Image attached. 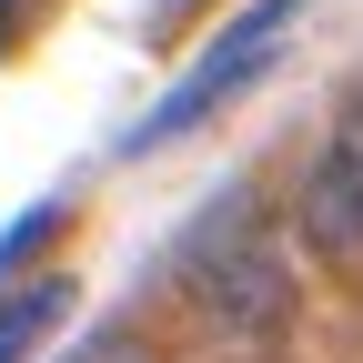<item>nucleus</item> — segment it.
Wrapping results in <instances>:
<instances>
[{"instance_id": "1", "label": "nucleus", "mask_w": 363, "mask_h": 363, "mask_svg": "<svg viewBox=\"0 0 363 363\" xmlns=\"http://www.w3.org/2000/svg\"><path fill=\"white\" fill-rule=\"evenodd\" d=\"M172 272H182V293H192L212 343H233V353H272L283 343V323H293V262L252 222V182H222L212 192V212L172 242Z\"/></svg>"}, {"instance_id": "2", "label": "nucleus", "mask_w": 363, "mask_h": 363, "mask_svg": "<svg viewBox=\"0 0 363 363\" xmlns=\"http://www.w3.org/2000/svg\"><path fill=\"white\" fill-rule=\"evenodd\" d=\"M303 11H313V0H252V11H233V21L212 30V51H202V61L152 101V121H131V131H121V152H162V142H182V131H202L242 81H262L272 61H283V40H293Z\"/></svg>"}, {"instance_id": "3", "label": "nucleus", "mask_w": 363, "mask_h": 363, "mask_svg": "<svg viewBox=\"0 0 363 363\" xmlns=\"http://www.w3.org/2000/svg\"><path fill=\"white\" fill-rule=\"evenodd\" d=\"M293 212H303V242L323 252V262H363V111L333 121V142L313 152Z\"/></svg>"}, {"instance_id": "4", "label": "nucleus", "mask_w": 363, "mask_h": 363, "mask_svg": "<svg viewBox=\"0 0 363 363\" xmlns=\"http://www.w3.org/2000/svg\"><path fill=\"white\" fill-rule=\"evenodd\" d=\"M61 313H71V283H61V272H40V283L0 293V363H30L40 343L61 333Z\"/></svg>"}, {"instance_id": "5", "label": "nucleus", "mask_w": 363, "mask_h": 363, "mask_svg": "<svg viewBox=\"0 0 363 363\" xmlns=\"http://www.w3.org/2000/svg\"><path fill=\"white\" fill-rule=\"evenodd\" d=\"M71 363H152V353H142V343H121V333H101V343H81Z\"/></svg>"}, {"instance_id": "6", "label": "nucleus", "mask_w": 363, "mask_h": 363, "mask_svg": "<svg viewBox=\"0 0 363 363\" xmlns=\"http://www.w3.org/2000/svg\"><path fill=\"white\" fill-rule=\"evenodd\" d=\"M182 11H192V0H152V21H182Z\"/></svg>"}, {"instance_id": "7", "label": "nucleus", "mask_w": 363, "mask_h": 363, "mask_svg": "<svg viewBox=\"0 0 363 363\" xmlns=\"http://www.w3.org/2000/svg\"><path fill=\"white\" fill-rule=\"evenodd\" d=\"M11 11H21V0H0V40H11Z\"/></svg>"}, {"instance_id": "8", "label": "nucleus", "mask_w": 363, "mask_h": 363, "mask_svg": "<svg viewBox=\"0 0 363 363\" xmlns=\"http://www.w3.org/2000/svg\"><path fill=\"white\" fill-rule=\"evenodd\" d=\"M353 111H363V101H353Z\"/></svg>"}]
</instances>
